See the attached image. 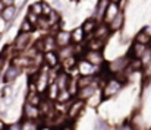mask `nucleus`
Returning a JSON list of instances; mask_svg holds the SVG:
<instances>
[{"mask_svg":"<svg viewBox=\"0 0 151 130\" xmlns=\"http://www.w3.org/2000/svg\"><path fill=\"white\" fill-rule=\"evenodd\" d=\"M84 110H85V101H84V99L76 98V99L70 101L69 105H68V110H66V117H68V120L75 121L78 117H81V114H82Z\"/></svg>","mask_w":151,"mask_h":130,"instance_id":"nucleus-1","label":"nucleus"},{"mask_svg":"<svg viewBox=\"0 0 151 130\" xmlns=\"http://www.w3.org/2000/svg\"><path fill=\"white\" fill-rule=\"evenodd\" d=\"M129 63H131V57L129 56H122V57H117L113 61H110L106 70L109 73H113V75H120V73L125 72V69L129 66Z\"/></svg>","mask_w":151,"mask_h":130,"instance_id":"nucleus-2","label":"nucleus"},{"mask_svg":"<svg viewBox=\"0 0 151 130\" xmlns=\"http://www.w3.org/2000/svg\"><path fill=\"white\" fill-rule=\"evenodd\" d=\"M122 86H123V82H122L120 79H117V78H113V79L107 81L104 88H103V96H101V99L113 98V96L122 89Z\"/></svg>","mask_w":151,"mask_h":130,"instance_id":"nucleus-3","label":"nucleus"},{"mask_svg":"<svg viewBox=\"0 0 151 130\" xmlns=\"http://www.w3.org/2000/svg\"><path fill=\"white\" fill-rule=\"evenodd\" d=\"M21 73H22V67H19V66L12 63V64H9L6 67L1 81H3V84H12V82H15L21 76Z\"/></svg>","mask_w":151,"mask_h":130,"instance_id":"nucleus-4","label":"nucleus"},{"mask_svg":"<svg viewBox=\"0 0 151 130\" xmlns=\"http://www.w3.org/2000/svg\"><path fill=\"white\" fill-rule=\"evenodd\" d=\"M44 114H43V111L40 110V107L38 105H32L31 102H25L24 104V117L25 119H28V120H38V119H41Z\"/></svg>","mask_w":151,"mask_h":130,"instance_id":"nucleus-5","label":"nucleus"},{"mask_svg":"<svg viewBox=\"0 0 151 130\" xmlns=\"http://www.w3.org/2000/svg\"><path fill=\"white\" fill-rule=\"evenodd\" d=\"M76 67H78V72H79L82 76L96 75V73H99V72H100V67H99V66H94V64H93V63H90L87 59L79 60V61H78V64H76Z\"/></svg>","mask_w":151,"mask_h":130,"instance_id":"nucleus-6","label":"nucleus"},{"mask_svg":"<svg viewBox=\"0 0 151 130\" xmlns=\"http://www.w3.org/2000/svg\"><path fill=\"white\" fill-rule=\"evenodd\" d=\"M31 34L32 32H19L15 38V43L13 47L16 48V51H22V50H27L28 44L31 41Z\"/></svg>","mask_w":151,"mask_h":130,"instance_id":"nucleus-7","label":"nucleus"},{"mask_svg":"<svg viewBox=\"0 0 151 130\" xmlns=\"http://www.w3.org/2000/svg\"><path fill=\"white\" fill-rule=\"evenodd\" d=\"M54 38H56V44L57 47H66V45H70L72 43V32L69 31H63V29H59L56 34H54Z\"/></svg>","mask_w":151,"mask_h":130,"instance_id":"nucleus-8","label":"nucleus"},{"mask_svg":"<svg viewBox=\"0 0 151 130\" xmlns=\"http://www.w3.org/2000/svg\"><path fill=\"white\" fill-rule=\"evenodd\" d=\"M111 3V0H97V4H96V10L93 13V18L103 22L104 19V15H106V10L109 7V4Z\"/></svg>","mask_w":151,"mask_h":130,"instance_id":"nucleus-9","label":"nucleus"},{"mask_svg":"<svg viewBox=\"0 0 151 130\" xmlns=\"http://www.w3.org/2000/svg\"><path fill=\"white\" fill-rule=\"evenodd\" d=\"M148 47H150L148 44H141V43L134 41L132 47H131V51H129L128 56H129L131 59H141V57L144 56V53L147 51Z\"/></svg>","mask_w":151,"mask_h":130,"instance_id":"nucleus-10","label":"nucleus"},{"mask_svg":"<svg viewBox=\"0 0 151 130\" xmlns=\"http://www.w3.org/2000/svg\"><path fill=\"white\" fill-rule=\"evenodd\" d=\"M85 59L93 63L94 66H101L104 63V56L101 51H96V50H87V53H84Z\"/></svg>","mask_w":151,"mask_h":130,"instance_id":"nucleus-11","label":"nucleus"},{"mask_svg":"<svg viewBox=\"0 0 151 130\" xmlns=\"http://www.w3.org/2000/svg\"><path fill=\"white\" fill-rule=\"evenodd\" d=\"M96 91H97V85H88V86H82L78 89L76 92V98L79 99H84V101H88L90 98H93L96 95Z\"/></svg>","mask_w":151,"mask_h":130,"instance_id":"nucleus-12","label":"nucleus"},{"mask_svg":"<svg viewBox=\"0 0 151 130\" xmlns=\"http://www.w3.org/2000/svg\"><path fill=\"white\" fill-rule=\"evenodd\" d=\"M43 59H44V63H46L50 69H56V67L59 66V63H60V57H59L57 51H54V50L46 51L44 56H43Z\"/></svg>","mask_w":151,"mask_h":130,"instance_id":"nucleus-13","label":"nucleus"},{"mask_svg":"<svg viewBox=\"0 0 151 130\" xmlns=\"http://www.w3.org/2000/svg\"><path fill=\"white\" fill-rule=\"evenodd\" d=\"M122 9L119 7V3H114V1H111L110 4H109V7H107V10H106V15H104V19H103V22H106V24H110L116 16H117V13L120 12Z\"/></svg>","mask_w":151,"mask_h":130,"instance_id":"nucleus-14","label":"nucleus"},{"mask_svg":"<svg viewBox=\"0 0 151 130\" xmlns=\"http://www.w3.org/2000/svg\"><path fill=\"white\" fill-rule=\"evenodd\" d=\"M88 37H90V38H88V40H87V43H85L87 50L103 51V48H104V45H106V41H104V40H101V38L94 37V35H88Z\"/></svg>","mask_w":151,"mask_h":130,"instance_id":"nucleus-15","label":"nucleus"},{"mask_svg":"<svg viewBox=\"0 0 151 130\" xmlns=\"http://www.w3.org/2000/svg\"><path fill=\"white\" fill-rule=\"evenodd\" d=\"M111 34V29H110V26H109V24H106V22H100L99 24V26L96 28V31H94V37H97V38H101V40H107L109 38V35Z\"/></svg>","mask_w":151,"mask_h":130,"instance_id":"nucleus-16","label":"nucleus"},{"mask_svg":"<svg viewBox=\"0 0 151 130\" xmlns=\"http://www.w3.org/2000/svg\"><path fill=\"white\" fill-rule=\"evenodd\" d=\"M56 84L59 85L60 88V91H63V89H68L69 85H70V82H72V78L63 70V72H60V73H57V76H56Z\"/></svg>","mask_w":151,"mask_h":130,"instance_id":"nucleus-17","label":"nucleus"},{"mask_svg":"<svg viewBox=\"0 0 151 130\" xmlns=\"http://www.w3.org/2000/svg\"><path fill=\"white\" fill-rule=\"evenodd\" d=\"M123 25H125V13H123V10H120V12L117 13V16L109 24V26H110L111 32H117V31L122 29Z\"/></svg>","mask_w":151,"mask_h":130,"instance_id":"nucleus-18","label":"nucleus"},{"mask_svg":"<svg viewBox=\"0 0 151 130\" xmlns=\"http://www.w3.org/2000/svg\"><path fill=\"white\" fill-rule=\"evenodd\" d=\"M16 15H18V7H16L15 4L6 6V7L3 9V12H1V18H3L6 22H12V21L16 18Z\"/></svg>","mask_w":151,"mask_h":130,"instance_id":"nucleus-19","label":"nucleus"},{"mask_svg":"<svg viewBox=\"0 0 151 130\" xmlns=\"http://www.w3.org/2000/svg\"><path fill=\"white\" fill-rule=\"evenodd\" d=\"M59 57H60V61H63L65 59L68 57H72V56H76V51H75V44H70V45H66V47H60L59 51H57Z\"/></svg>","mask_w":151,"mask_h":130,"instance_id":"nucleus-20","label":"nucleus"},{"mask_svg":"<svg viewBox=\"0 0 151 130\" xmlns=\"http://www.w3.org/2000/svg\"><path fill=\"white\" fill-rule=\"evenodd\" d=\"M85 38H87V34L82 26H78L72 31V43L73 44H84Z\"/></svg>","mask_w":151,"mask_h":130,"instance_id":"nucleus-21","label":"nucleus"},{"mask_svg":"<svg viewBox=\"0 0 151 130\" xmlns=\"http://www.w3.org/2000/svg\"><path fill=\"white\" fill-rule=\"evenodd\" d=\"M99 24H100V21H97V19H94V18L87 19V21L82 24V28H84V31H85L87 37L94 34V31H96V28L99 26Z\"/></svg>","mask_w":151,"mask_h":130,"instance_id":"nucleus-22","label":"nucleus"},{"mask_svg":"<svg viewBox=\"0 0 151 130\" xmlns=\"http://www.w3.org/2000/svg\"><path fill=\"white\" fill-rule=\"evenodd\" d=\"M59 94H60V88H59V85H57L56 81H54V82H51L50 85H49V88H47V99L57 101Z\"/></svg>","mask_w":151,"mask_h":130,"instance_id":"nucleus-23","label":"nucleus"},{"mask_svg":"<svg viewBox=\"0 0 151 130\" xmlns=\"http://www.w3.org/2000/svg\"><path fill=\"white\" fill-rule=\"evenodd\" d=\"M134 41H137V43H141V44H148L150 45V43H151V35L142 28L137 35H135V40Z\"/></svg>","mask_w":151,"mask_h":130,"instance_id":"nucleus-24","label":"nucleus"},{"mask_svg":"<svg viewBox=\"0 0 151 130\" xmlns=\"http://www.w3.org/2000/svg\"><path fill=\"white\" fill-rule=\"evenodd\" d=\"M12 63L16 64V66H19V67H27L32 61H31V57L29 56H18V57H13Z\"/></svg>","mask_w":151,"mask_h":130,"instance_id":"nucleus-25","label":"nucleus"},{"mask_svg":"<svg viewBox=\"0 0 151 130\" xmlns=\"http://www.w3.org/2000/svg\"><path fill=\"white\" fill-rule=\"evenodd\" d=\"M35 28H37V26H35V25H32V24H31V22H29V21L25 18V19L21 22L19 32H34V31H35Z\"/></svg>","mask_w":151,"mask_h":130,"instance_id":"nucleus-26","label":"nucleus"},{"mask_svg":"<svg viewBox=\"0 0 151 130\" xmlns=\"http://www.w3.org/2000/svg\"><path fill=\"white\" fill-rule=\"evenodd\" d=\"M94 130H110V126H109V121L104 120V119H96L94 121Z\"/></svg>","mask_w":151,"mask_h":130,"instance_id":"nucleus-27","label":"nucleus"},{"mask_svg":"<svg viewBox=\"0 0 151 130\" xmlns=\"http://www.w3.org/2000/svg\"><path fill=\"white\" fill-rule=\"evenodd\" d=\"M29 10L34 12L35 15H38V16H43V1H35V3H32V4L29 6Z\"/></svg>","mask_w":151,"mask_h":130,"instance_id":"nucleus-28","label":"nucleus"},{"mask_svg":"<svg viewBox=\"0 0 151 130\" xmlns=\"http://www.w3.org/2000/svg\"><path fill=\"white\" fill-rule=\"evenodd\" d=\"M22 130H38V124L34 120H28L25 119L22 123Z\"/></svg>","mask_w":151,"mask_h":130,"instance_id":"nucleus-29","label":"nucleus"},{"mask_svg":"<svg viewBox=\"0 0 151 130\" xmlns=\"http://www.w3.org/2000/svg\"><path fill=\"white\" fill-rule=\"evenodd\" d=\"M32 25H35V26H38V22H40V16L38 15H35L34 12H31V10H28V13H27V16H25Z\"/></svg>","mask_w":151,"mask_h":130,"instance_id":"nucleus-30","label":"nucleus"},{"mask_svg":"<svg viewBox=\"0 0 151 130\" xmlns=\"http://www.w3.org/2000/svg\"><path fill=\"white\" fill-rule=\"evenodd\" d=\"M75 64H78V63H76V57H75V56H72V57H68V59H65V60L62 61V66H63L65 69L73 67Z\"/></svg>","mask_w":151,"mask_h":130,"instance_id":"nucleus-31","label":"nucleus"},{"mask_svg":"<svg viewBox=\"0 0 151 130\" xmlns=\"http://www.w3.org/2000/svg\"><path fill=\"white\" fill-rule=\"evenodd\" d=\"M53 10H54V9H53L51 4H49L47 1H43V16H49Z\"/></svg>","mask_w":151,"mask_h":130,"instance_id":"nucleus-32","label":"nucleus"},{"mask_svg":"<svg viewBox=\"0 0 151 130\" xmlns=\"http://www.w3.org/2000/svg\"><path fill=\"white\" fill-rule=\"evenodd\" d=\"M141 60H142V64H144V66H145L147 63H150L151 61V47L147 48V51L144 53V56L141 57Z\"/></svg>","mask_w":151,"mask_h":130,"instance_id":"nucleus-33","label":"nucleus"},{"mask_svg":"<svg viewBox=\"0 0 151 130\" xmlns=\"http://www.w3.org/2000/svg\"><path fill=\"white\" fill-rule=\"evenodd\" d=\"M142 72H144V79H151V61L142 67Z\"/></svg>","mask_w":151,"mask_h":130,"instance_id":"nucleus-34","label":"nucleus"},{"mask_svg":"<svg viewBox=\"0 0 151 130\" xmlns=\"http://www.w3.org/2000/svg\"><path fill=\"white\" fill-rule=\"evenodd\" d=\"M6 130H22V124H19V123H16V124H10V126H7Z\"/></svg>","mask_w":151,"mask_h":130,"instance_id":"nucleus-35","label":"nucleus"},{"mask_svg":"<svg viewBox=\"0 0 151 130\" xmlns=\"http://www.w3.org/2000/svg\"><path fill=\"white\" fill-rule=\"evenodd\" d=\"M117 130H137L134 126H129V124H123V126H119Z\"/></svg>","mask_w":151,"mask_h":130,"instance_id":"nucleus-36","label":"nucleus"},{"mask_svg":"<svg viewBox=\"0 0 151 130\" xmlns=\"http://www.w3.org/2000/svg\"><path fill=\"white\" fill-rule=\"evenodd\" d=\"M70 123H72V121H69V123H66V124H63V127H62V129H60V130H75V129H73V127H72V124H70Z\"/></svg>","mask_w":151,"mask_h":130,"instance_id":"nucleus-37","label":"nucleus"},{"mask_svg":"<svg viewBox=\"0 0 151 130\" xmlns=\"http://www.w3.org/2000/svg\"><path fill=\"white\" fill-rule=\"evenodd\" d=\"M53 4L57 7L56 10H60V9H62V3H60V0H54V1H53Z\"/></svg>","mask_w":151,"mask_h":130,"instance_id":"nucleus-38","label":"nucleus"},{"mask_svg":"<svg viewBox=\"0 0 151 130\" xmlns=\"http://www.w3.org/2000/svg\"><path fill=\"white\" fill-rule=\"evenodd\" d=\"M1 1H3L4 6H12V4H15V0H1Z\"/></svg>","mask_w":151,"mask_h":130,"instance_id":"nucleus-39","label":"nucleus"},{"mask_svg":"<svg viewBox=\"0 0 151 130\" xmlns=\"http://www.w3.org/2000/svg\"><path fill=\"white\" fill-rule=\"evenodd\" d=\"M38 130H53L50 126H47V124H40L38 126Z\"/></svg>","mask_w":151,"mask_h":130,"instance_id":"nucleus-40","label":"nucleus"},{"mask_svg":"<svg viewBox=\"0 0 151 130\" xmlns=\"http://www.w3.org/2000/svg\"><path fill=\"white\" fill-rule=\"evenodd\" d=\"M126 3H128V0H120V1H119V7L123 10V9H125V6H126Z\"/></svg>","mask_w":151,"mask_h":130,"instance_id":"nucleus-41","label":"nucleus"},{"mask_svg":"<svg viewBox=\"0 0 151 130\" xmlns=\"http://www.w3.org/2000/svg\"><path fill=\"white\" fill-rule=\"evenodd\" d=\"M4 7H6V6H4V4H3V1L0 0V16H1V12H3V9H4Z\"/></svg>","mask_w":151,"mask_h":130,"instance_id":"nucleus-42","label":"nucleus"},{"mask_svg":"<svg viewBox=\"0 0 151 130\" xmlns=\"http://www.w3.org/2000/svg\"><path fill=\"white\" fill-rule=\"evenodd\" d=\"M0 130H6V127H4V123L0 120Z\"/></svg>","mask_w":151,"mask_h":130,"instance_id":"nucleus-43","label":"nucleus"},{"mask_svg":"<svg viewBox=\"0 0 151 130\" xmlns=\"http://www.w3.org/2000/svg\"><path fill=\"white\" fill-rule=\"evenodd\" d=\"M111 1H114V3H119V1H120V0H111Z\"/></svg>","mask_w":151,"mask_h":130,"instance_id":"nucleus-44","label":"nucleus"},{"mask_svg":"<svg viewBox=\"0 0 151 130\" xmlns=\"http://www.w3.org/2000/svg\"><path fill=\"white\" fill-rule=\"evenodd\" d=\"M75 1H76V0H75Z\"/></svg>","mask_w":151,"mask_h":130,"instance_id":"nucleus-45","label":"nucleus"}]
</instances>
